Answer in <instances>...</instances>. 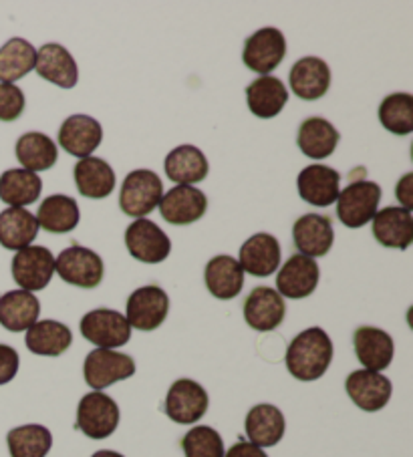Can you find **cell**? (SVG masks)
Masks as SVG:
<instances>
[{
    "label": "cell",
    "instance_id": "obj_24",
    "mask_svg": "<svg viewBox=\"0 0 413 457\" xmlns=\"http://www.w3.org/2000/svg\"><path fill=\"white\" fill-rule=\"evenodd\" d=\"M291 89L295 96L305 101L321 99L329 91L331 69L319 57H305L295 62L291 69Z\"/></svg>",
    "mask_w": 413,
    "mask_h": 457
},
{
    "label": "cell",
    "instance_id": "obj_16",
    "mask_svg": "<svg viewBox=\"0 0 413 457\" xmlns=\"http://www.w3.org/2000/svg\"><path fill=\"white\" fill-rule=\"evenodd\" d=\"M284 314H287L284 298L273 288L258 287L246 296L244 320L254 330H260V333L274 330L276 327H281Z\"/></svg>",
    "mask_w": 413,
    "mask_h": 457
},
{
    "label": "cell",
    "instance_id": "obj_21",
    "mask_svg": "<svg viewBox=\"0 0 413 457\" xmlns=\"http://www.w3.org/2000/svg\"><path fill=\"white\" fill-rule=\"evenodd\" d=\"M37 73L49 83L63 87V89H73L79 81V69L65 46L57 43H46L37 51Z\"/></svg>",
    "mask_w": 413,
    "mask_h": 457
},
{
    "label": "cell",
    "instance_id": "obj_43",
    "mask_svg": "<svg viewBox=\"0 0 413 457\" xmlns=\"http://www.w3.org/2000/svg\"><path fill=\"white\" fill-rule=\"evenodd\" d=\"M224 457H268L260 447L252 445L250 441H238L236 445H232L228 449V453H224Z\"/></svg>",
    "mask_w": 413,
    "mask_h": 457
},
{
    "label": "cell",
    "instance_id": "obj_29",
    "mask_svg": "<svg viewBox=\"0 0 413 457\" xmlns=\"http://www.w3.org/2000/svg\"><path fill=\"white\" fill-rule=\"evenodd\" d=\"M206 287L210 295L220 301H232L244 287V270L232 256H216L212 258L204 272Z\"/></svg>",
    "mask_w": 413,
    "mask_h": 457
},
{
    "label": "cell",
    "instance_id": "obj_26",
    "mask_svg": "<svg viewBox=\"0 0 413 457\" xmlns=\"http://www.w3.org/2000/svg\"><path fill=\"white\" fill-rule=\"evenodd\" d=\"M246 101L252 115L260 120H270V117L279 115L289 101V91L281 79L273 75L258 77L246 87Z\"/></svg>",
    "mask_w": 413,
    "mask_h": 457
},
{
    "label": "cell",
    "instance_id": "obj_14",
    "mask_svg": "<svg viewBox=\"0 0 413 457\" xmlns=\"http://www.w3.org/2000/svg\"><path fill=\"white\" fill-rule=\"evenodd\" d=\"M345 389L353 403L367 413L379 411L392 399V381L385 375L367 371V369H361V371H353L349 375L345 381Z\"/></svg>",
    "mask_w": 413,
    "mask_h": 457
},
{
    "label": "cell",
    "instance_id": "obj_25",
    "mask_svg": "<svg viewBox=\"0 0 413 457\" xmlns=\"http://www.w3.org/2000/svg\"><path fill=\"white\" fill-rule=\"evenodd\" d=\"M244 429L252 445L260 449L274 447L284 437L287 421H284V415L281 413L279 407L262 403L252 407L249 415H246Z\"/></svg>",
    "mask_w": 413,
    "mask_h": 457
},
{
    "label": "cell",
    "instance_id": "obj_27",
    "mask_svg": "<svg viewBox=\"0 0 413 457\" xmlns=\"http://www.w3.org/2000/svg\"><path fill=\"white\" fill-rule=\"evenodd\" d=\"M41 314V303L27 290H11L0 296V325L11 333H22L35 325Z\"/></svg>",
    "mask_w": 413,
    "mask_h": 457
},
{
    "label": "cell",
    "instance_id": "obj_30",
    "mask_svg": "<svg viewBox=\"0 0 413 457\" xmlns=\"http://www.w3.org/2000/svg\"><path fill=\"white\" fill-rule=\"evenodd\" d=\"M165 173L172 181H176L178 186H192L198 184V181L206 179L210 171L208 160L202 149H198L194 145H180L176 149H172L165 157Z\"/></svg>",
    "mask_w": 413,
    "mask_h": 457
},
{
    "label": "cell",
    "instance_id": "obj_3",
    "mask_svg": "<svg viewBox=\"0 0 413 457\" xmlns=\"http://www.w3.org/2000/svg\"><path fill=\"white\" fill-rule=\"evenodd\" d=\"M381 187L375 181L355 179L337 198V216L347 228H361L377 214Z\"/></svg>",
    "mask_w": 413,
    "mask_h": 457
},
{
    "label": "cell",
    "instance_id": "obj_42",
    "mask_svg": "<svg viewBox=\"0 0 413 457\" xmlns=\"http://www.w3.org/2000/svg\"><path fill=\"white\" fill-rule=\"evenodd\" d=\"M19 373V353L9 345H0V385L11 383Z\"/></svg>",
    "mask_w": 413,
    "mask_h": 457
},
{
    "label": "cell",
    "instance_id": "obj_19",
    "mask_svg": "<svg viewBox=\"0 0 413 457\" xmlns=\"http://www.w3.org/2000/svg\"><path fill=\"white\" fill-rule=\"evenodd\" d=\"M292 240H295V246L300 254L319 258L333 248L335 230H333V224L327 216L307 214L299 218L292 226Z\"/></svg>",
    "mask_w": 413,
    "mask_h": 457
},
{
    "label": "cell",
    "instance_id": "obj_7",
    "mask_svg": "<svg viewBox=\"0 0 413 457\" xmlns=\"http://www.w3.org/2000/svg\"><path fill=\"white\" fill-rule=\"evenodd\" d=\"M135 373V362L130 354L111 351V349H95L87 354L83 375L89 387L95 391L107 389L109 385L117 381L130 379Z\"/></svg>",
    "mask_w": 413,
    "mask_h": 457
},
{
    "label": "cell",
    "instance_id": "obj_4",
    "mask_svg": "<svg viewBox=\"0 0 413 457\" xmlns=\"http://www.w3.org/2000/svg\"><path fill=\"white\" fill-rule=\"evenodd\" d=\"M119 425V407L101 391L87 393L79 401L75 428L89 439H107Z\"/></svg>",
    "mask_w": 413,
    "mask_h": 457
},
{
    "label": "cell",
    "instance_id": "obj_23",
    "mask_svg": "<svg viewBox=\"0 0 413 457\" xmlns=\"http://www.w3.org/2000/svg\"><path fill=\"white\" fill-rule=\"evenodd\" d=\"M355 354L367 371H384L393 361V338L375 327H359L353 337Z\"/></svg>",
    "mask_w": 413,
    "mask_h": 457
},
{
    "label": "cell",
    "instance_id": "obj_40",
    "mask_svg": "<svg viewBox=\"0 0 413 457\" xmlns=\"http://www.w3.org/2000/svg\"><path fill=\"white\" fill-rule=\"evenodd\" d=\"M186 457H224V441L216 429L208 425H198L181 439Z\"/></svg>",
    "mask_w": 413,
    "mask_h": 457
},
{
    "label": "cell",
    "instance_id": "obj_2",
    "mask_svg": "<svg viewBox=\"0 0 413 457\" xmlns=\"http://www.w3.org/2000/svg\"><path fill=\"white\" fill-rule=\"evenodd\" d=\"M164 195L162 179L152 170H135L127 173L122 192H119V208L131 218H144L156 206H160Z\"/></svg>",
    "mask_w": 413,
    "mask_h": 457
},
{
    "label": "cell",
    "instance_id": "obj_44",
    "mask_svg": "<svg viewBox=\"0 0 413 457\" xmlns=\"http://www.w3.org/2000/svg\"><path fill=\"white\" fill-rule=\"evenodd\" d=\"M411 181H413V176H411V173H408V176H403V178L400 179V184H397V190H395L397 200H400V202L403 204V206H405V210H409V212H411V208H413Z\"/></svg>",
    "mask_w": 413,
    "mask_h": 457
},
{
    "label": "cell",
    "instance_id": "obj_6",
    "mask_svg": "<svg viewBox=\"0 0 413 457\" xmlns=\"http://www.w3.org/2000/svg\"><path fill=\"white\" fill-rule=\"evenodd\" d=\"M55 272L59 277L79 288H95L103 280V260L89 248L83 246H69L55 260Z\"/></svg>",
    "mask_w": 413,
    "mask_h": 457
},
{
    "label": "cell",
    "instance_id": "obj_1",
    "mask_svg": "<svg viewBox=\"0 0 413 457\" xmlns=\"http://www.w3.org/2000/svg\"><path fill=\"white\" fill-rule=\"evenodd\" d=\"M333 361V343L323 328L313 327L292 338L287 351V369L299 381H316Z\"/></svg>",
    "mask_w": 413,
    "mask_h": 457
},
{
    "label": "cell",
    "instance_id": "obj_37",
    "mask_svg": "<svg viewBox=\"0 0 413 457\" xmlns=\"http://www.w3.org/2000/svg\"><path fill=\"white\" fill-rule=\"evenodd\" d=\"M37 51L25 38H11L0 49V83L19 81L35 69Z\"/></svg>",
    "mask_w": 413,
    "mask_h": 457
},
{
    "label": "cell",
    "instance_id": "obj_38",
    "mask_svg": "<svg viewBox=\"0 0 413 457\" xmlns=\"http://www.w3.org/2000/svg\"><path fill=\"white\" fill-rule=\"evenodd\" d=\"M11 457H46L53 447L51 431L43 425H22L6 436Z\"/></svg>",
    "mask_w": 413,
    "mask_h": 457
},
{
    "label": "cell",
    "instance_id": "obj_35",
    "mask_svg": "<svg viewBox=\"0 0 413 457\" xmlns=\"http://www.w3.org/2000/svg\"><path fill=\"white\" fill-rule=\"evenodd\" d=\"M43 181L33 171L9 170L0 176V200L11 208H22L35 204L41 195Z\"/></svg>",
    "mask_w": 413,
    "mask_h": 457
},
{
    "label": "cell",
    "instance_id": "obj_39",
    "mask_svg": "<svg viewBox=\"0 0 413 457\" xmlns=\"http://www.w3.org/2000/svg\"><path fill=\"white\" fill-rule=\"evenodd\" d=\"M379 121L395 136H408L413 131V96L392 93L379 105Z\"/></svg>",
    "mask_w": 413,
    "mask_h": 457
},
{
    "label": "cell",
    "instance_id": "obj_28",
    "mask_svg": "<svg viewBox=\"0 0 413 457\" xmlns=\"http://www.w3.org/2000/svg\"><path fill=\"white\" fill-rule=\"evenodd\" d=\"M77 190L85 198L101 200L114 192L115 187V171L105 160L99 157H83L73 170Z\"/></svg>",
    "mask_w": 413,
    "mask_h": 457
},
{
    "label": "cell",
    "instance_id": "obj_31",
    "mask_svg": "<svg viewBox=\"0 0 413 457\" xmlns=\"http://www.w3.org/2000/svg\"><path fill=\"white\" fill-rule=\"evenodd\" d=\"M339 131L323 117H308L299 129L297 144L307 157L311 160H324L333 155L339 145Z\"/></svg>",
    "mask_w": 413,
    "mask_h": 457
},
{
    "label": "cell",
    "instance_id": "obj_34",
    "mask_svg": "<svg viewBox=\"0 0 413 457\" xmlns=\"http://www.w3.org/2000/svg\"><path fill=\"white\" fill-rule=\"evenodd\" d=\"M57 145L45 133L30 131L21 136V139L17 141V160L21 162L22 170L33 173L46 171L57 163Z\"/></svg>",
    "mask_w": 413,
    "mask_h": 457
},
{
    "label": "cell",
    "instance_id": "obj_22",
    "mask_svg": "<svg viewBox=\"0 0 413 457\" xmlns=\"http://www.w3.org/2000/svg\"><path fill=\"white\" fill-rule=\"evenodd\" d=\"M373 236L385 248L408 250L413 240V216L405 208H384L373 216Z\"/></svg>",
    "mask_w": 413,
    "mask_h": 457
},
{
    "label": "cell",
    "instance_id": "obj_15",
    "mask_svg": "<svg viewBox=\"0 0 413 457\" xmlns=\"http://www.w3.org/2000/svg\"><path fill=\"white\" fill-rule=\"evenodd\" d=\"M208 210V198L192 186H176L162 195L160 212L165 222L173 226L194 224Z\"/></svg>",
    "mask_w": 413,
    "mask_h": 457
},
{
    "label": "cell",
    "instance_id": "obj_17",
    "mask_svg": "<svg viewBox=\"0 0 413 457\" xmlns=\"http://www.w3.org/2000/svg\"><path fill=\"white\" fill-rule=\"evenodd\" d=\"M339 184L341 176L339 171L327 165H308L297 178L299 195L311 206L327 208L331 204H335L339 198Z\"/></svg>",
    "mask_w": 413,
    "mask_h": 457
},
{
    "label": "cell",
    "instance_id": "obj_32",
    "mask_svg": "<svg viewBox=\"0 0 413 457\" xmlns=\"http://www.w3.org/2000/svg\"><path fill=\"white\" fill-rule=\"evenodd\" d=\"M71 343H73V335H71L69 327L57 320L35 322L27 330L25 338L27 349L35 354H41V357H59L69 349Z\"/></svg>",
    "mask_w": 413,
    "mask_h": 457
},
{
    "label": "cell",
    "instance_id": "obj_41",
    "mask_svg": "<svg viewBox=\"0 0 413 457\" xmlns=\"http://www.w3.org/2000/svg\"><path fill=\"white\" fill-rule=\"evenodd\" d=\"M25 93L17 85L0 83V121H17L25 112Z\"/></svg>",
    "mask_w": 413,
    "mask_h": 457
},
{
    "label": "cell",
    "instance_id": "obj_20",
    "mask_svg": "<svg viewBox=\"0 0 413 457\" xmlns=\"http://www.w3.org/2000/svg\"><path fill=\"white\" fill-rule=\"evenodd\" d=\"M103 129L97 120L89 115H71L59 129V145L69 155L89 157L99 147Z\"/></svg>",
    "mask_w": 413,
    "mask_h": 457
},
{
    "label": "cell",
    "instance_id": "obj_13",
    "mask_svg": "<svg viewBox=\"0 0 413 457\" xmlns=\"http://www.w3.org/2000/svg\"><path fill=\"white\" fill-rule=\"evenodd\" d=\"M319 264L313 258L295 254L291 256L284 266L279 270L276 277V293L284 298H307L315 293L316 285H319Z\"/></svg>",
    "mask_w": 413,
    "mask_h": 457
},
{
    "label": "cell",
    "instance_id": "obj_11",
    "mask_svg": "<svg viewBox=\"0 0 413 457\" xmlns=\"http://www.w3.org/2000/svg\"><path fill=\"white\" fill-rule=\"evenodd\" d=\"M170 311V298L165 295V290L160 287H141L135 290L127 301V322L130 327L144 330H156L157 327L164 325L165 317Z\"/></svg>",
    "mask_w": 413,
    "mask_h": 457
},
{
    "label": "cell",
    "instance_id": "obj_5",
    "mask_svg": "<svg viewBox=\"0 0 413 457\" xmlns=\"http://www.w3.org/2000/svg\"><path fill=\"white\" fill-rule=\"evenodd\" d=\"M287 54V38L274 27H265L244 43L242 61L254 73L266 77L281 65Z\"/></svg>",
    "mask_w": 413,
    "mask_h": 457
},
{
    "label": "cell",
    "instance_id": "obj_36",
    "mask_svg": "<svg viewBox=\"0 0 413 457\" xmlns=\"http://www.w3.org/2000/svg\"><path fill=\"white\" fill-rule=\"evenodd\" d=\"M35 218L38 226H43V230L51 234H67L75 230L81 214H79V206L73 198L57 194L43 200Z\"/></svg>",
    "mask_w": 413,
    "mask_h": 457
},
{
    "label": "cell",
    "instance_id": "obj_12",
    "mask_svg": "<svg viewBox=\"0 0 413 457\" xmlns=\"http://www.w3.org/2000/svg\"><path fill=\"white\" fill-rule=\"evenodd\" d=\"M208 393L200 383L192 379H178L165 397V413L173 423H196L208 411Z\"/></svg>",
    "mask_w": 413,
    "mask_h": 457
},
{
    "label": "cell",
    "instance_id": "obj_45",
    "mask_svg": "<svg viewBox=\"0 0 413 457\" xmlns=\"http://www.w3.org/2000/svg\"><path fill=\"white\" fill-rule=\"evenodd\" d=\"M91 457H123V455L117 453V452H111V449H101V452L93 453Z\"/></svg>",
    "mask_w": 413,
    "mask_h": 457
},
{
    "label": "cell",
    "instance_id": "obj_18",
    "mask_svg": "<svg viewBox=\"0 0 413 457\" xmlns=\"http://www.w3.org/2000/svg\"><path fill=\"white\" fill-rule=\"evenodd\" d=\"M240 268L252 277L265 278L281 268V244L273 234L260 232L246 240L240 248Z\"/></svg>",
    "mask_w": 413,
    "mask_h": 457
},
{
    "label": "cell",
    "instance_id": "obj_33",
    "mask_svg": "<svg viewBox=\"0 0 413 457\" xmlns=\"http://www.w3.org/2000/svg\"><path fill=\"white\" fill-rule=\"evenodd\" d=\"M38 222L25 208H6L0 214V244L6 250L29 248L37 238Z\"/></svg>",
    "mask_w": 413,
    "mask_h": 457
},
{
    "label": "cell",
    "instance_id": "obj_8",
    "mask_svg": "<svg viewBox=\"0 0 413 457\" xmlns=\"http://www.w3.org/2000/svg\"><path fill=\"white\" fill-rule=\"evenodd\" d=\"M81 335L99 349H117L130 343L131 327L122 312L97 309L81 319Z\"/></svg>",
    "mask_w": 413,
    "mask_h": 457
},
{
    "label": "cell",
    "instance_id": "obj_9",
    "mask_svg": "<svg viewBox=\"0 0 413 457\" xmlns=\"http://www.w3.org/2000/svg\"><path fill=\"white\" fill-rule=\"evenodd\" d=\"M125 246L139 262L157 264L170 256L172 240L152 220L139 218L125 230Z\"/></svg>",
    "mask_w": 413,
    "mask_h": 457
},
{
    "label": "cell",
    "instance_id": "obj_10",
    "mask_svg": "<svg viewBox=\"0 0 413 457\" xmlns=\"http://www.w3.org/2000/svg\"><path fill=\"white\" fill-rule=\"evenodd\" d=\"M13 278L21 290L35 293L49 285L55 274V256L45 246H29L13 258Z\"/></svg>",
    "mask_w": 413,
    "mask_h": 457
}]
</instances>
